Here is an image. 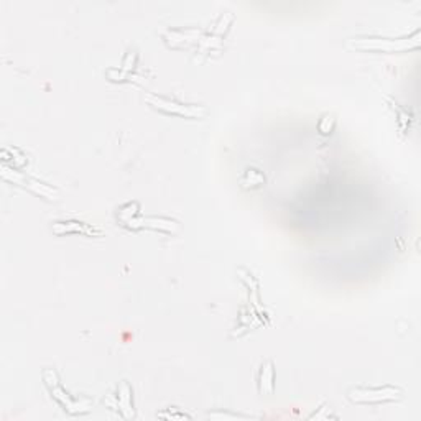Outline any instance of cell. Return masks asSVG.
I'll list each match as a JSON object with an SVG mask.
<instances>
[{
    "mask_svg": "<svg viewBox=\"0 0 421 421\" xmlns=\"http://www.w3.org/2000/svg\"><path fill=\"white\" fill-rule=\"evenodd\" d=\"M401 390L395 389V387L387 385L384 389H354L349 391V398L352 401H370V403H375V401H389V400H396L400 398Z\"/></svg>",
    "mask_w": 421,
    "mask_h": 421,
    "instance_id": "cell-1",
    "label": "cell"
},
{
    "mask_svg": "<svg viewBox=\"0 0 421 421\" xmlns=\"http://www.w3.org/2000/svg\"><path fill=\"white\" fill-rule=\"evenodd\" d=\"M352 43L356 48H362V50H382L387 53L403 51L418 46V43H411L410 40H354Z\"/></svg>",
    "mask_w": 421,
    "mask_h": 421,
    "instance_id": "cell-2",
    "label": "cell"
},
{
    "mask_svg": "<svg viewBox=\"0 0 421 421\" xmlns=\"http://www.w3.org/2000/svg\"><path fill=\"white\" fill-rule=\"evenodd\" d=\"M146 101H149L150 104H153L155 107H158V109L171 112V114H180V115H186V117H199V115L206 114V111L201 109V107L183 106V104H178V102H168L165 99H153L151 96L146 97Z\"/></svg>",
    "mask_w": 421,
    "mask_h": 421,
    "instance_id": "cell-3",
    "label": "cell"
}]
</instances>
